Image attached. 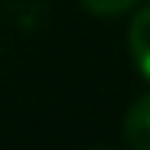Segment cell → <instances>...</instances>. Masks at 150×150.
<instances>
[{
    "label": "cell",
    "instance_id": "3957f363",
    "mask_svg": "<svg viewBox=\"0 0 150 150\" xmlns=\"http://www.w3.org/2000/svg\"><path fill=\"white\" fill-rule=\"evenodd\" d=\"M79 4L88 13H95V16H117L124 10H131L137 0H79Z\"/></svg>",
    "mask_w": 150,
    "mask_h": 150
},
{
    "label": "cell",
    "instance_id": "7a4b0ae2",
    "mask_svg": "<svg viewBox=\"0 0 150 150\" xmlns=\"http://www.w3.org/2000/svg\"><path fill=\"white\" fill-rule=\"evenodd\" d=\"M127 49H131L134 65L144 72V79H150V4L131 20V30H127Z\"/></svg>",
    "mask_w": 150,
    "mask_h": 150
},
{
    "label": "cell",
    "instance_id": "277c9868",
    "mask_svg": "<svg viewBox=\"0 0 150 150\" xmlns=\"http://www.w3.org/2000/svg\"><path fill=\"white\" fill-rule=\"evenodd\" d=\"M91 150H108V147H91Z\"/></svg>",
    "mask_w": 150,
    "mask_h": 150
},
{
    "label": "cell",
    "instance_id": "6da1fadb",
    "mask_svg": "<svg viewBox=\"0 0 150 150\" xmlns=\"http://www.w3.org/2000/svg\"><path fill=\"white\" fill-rule=\"evenodd\" d=\"M124 144L131 150H150V91L140 95L124 117Z\"/></svg>",
    "mask_w": 150,
    "mask_h": 150
}]
</instances>
